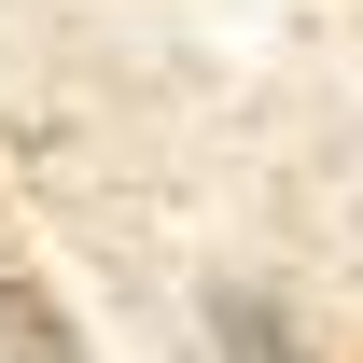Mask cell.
<instances>
[{
	"instance_id": "1",
	"label": "cell",
	"mask_w": 363,
	"mask_h": 363,
	"mask_svg": "<svg viewBox=\"0 0 363 363\" xmlns=\"http://www.w3.org/2000/svg\"><path fill=\"white\" fill-rule=\"evenodd\" d=\"M0 350H14V363H84V335L56 321V294L28 266H0Z\"/></svg>"
},
{
	"instance_id": "2",
	"label": "cell",
	"mask_w": 363,
	"mask_h": 363,
	"mask_svg": "<svg viewBox=\"0 0 363 363\" xmlns=\"http://www.w3.org/2000/svg\"><path fill=\"white\" fill-rule=\"evenodd\" d=\"M224 350H238V363H294V335H279L266 294H224Z\"/></svg>"
}]
</instances>
